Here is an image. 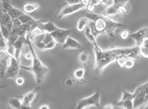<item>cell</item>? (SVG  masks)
<instances>
[{
    "instance_id": "6da1fadb",
    "label": "cell",
    "mask_w": 148,
    "mask_h": 109,
    "mask_svg": "<svg viewBox=\"0 0 148 109\" xmlns=\"http://www.w3.org/2000/svg\"><path fill=\"white\" fill-rule=\"evenodd\" d=\"M87 18L90 19V27L92 33L97 37L99 35H108L113 36L118 29L126 28V25L120 24L110 19V17L105 16L103 14H96L95 12L86 14V15Z\"/></svg>"
},
{
    "instance_id": "7a4b0ae2",
    "label": "cell",
    "mask_w": 148,
    "mask_h": 109,
    "mask_svg": "<svg viewBox=\"0 0 148 109\" xmlns=\"http://www.w3.org/2000/svg\"><path fill=\"white\" fill-rule=\"evenodd\" d=\"M93 52L95 55L94 71L95 74L97 75H99L107 66L114 63L118 58V57L109 49H103L98 44L93 46Z\"/></svg>"
},
{
    "instance_id": "3957f363",
    "label": "cell",
    "mask_w": 148,
    "mask_h": 109,
    "mask_svg": "<svg viewBox=\"0 0 148 109\" xmlns=\"http://www.w3.org/2000/svg\"><path fill=\"white\" fill-rule=\"evenodd\" d=\"M31 47H32V54H33V59H32V67L30 69V72L34 76L36 83L40 84L44 80L46 76L47 75V74L49 72V69L42 63L41 58L38 57V55L36 54L34 49V46H33V43L32 41H31Z\"/></svg>"
},
{
    "instance_id": "277c9868",
    "label": "cell",
    "mask_w": 148,
    "mask_h": 109,
    "mask_svg": "<svg viewBox=\"0 0 148 109\" xmlns=\"http://www.w3.org/2000/svg\"><path fill=\"white\" fill-rule=\"evenodd\" d=\"M100 100L101 93L99 90H97L91 96L79 100L76 108H99L100 107Z\"/></svg>"
},
{
    "instance_id": "5b68a950",
    "label": "cell",
    "mask_w": 148,
    "mask_h": 109,
    "mask_svg": "<svg viewBox=\"0 0 148 109\" xmlns=\"http://www.w3.org/2000/svg\"><path fill=\"white\" fill-rule=\"evenodd\" d=\"M147 90L148 82H147L136 88V90L133 92L134 93V99H133L134 108H145V98L147 93Z\"/></svg>"
},
{
    "instance_id": "8992f818",
    "label": "cell",
    "mask_w": 148,
    "mask_h": 109,
    "mask_svg": "<svg viewBox=\"0 0 148 109\" xmlns=\"http://www.w3.org/2000/svg\"><path fill=\"white\" fill-rule=\"evenodd\" d=\"M21 68V67L20 64V61L15 57H10L8 64H7L5 78H7V79L16 78L20 73Z\"/></svg>"
},
{
    "instance_id": "52a82bcc",
    "label": "cell",
    "mask_w": 148,
    "mask_h": 109,
    "mask_svg": "<svg viewBox=\"0 0 148 109\" xmlns=\"http://www.w3.org/2000/svg\"><path fill=\"white\" fill-rule=\"evenodd\" d=\"M84 9H86V6L82 3H75V4H67L66 6L63 7L62 10H60L59 14H58V18L61 19V18L66 17L68 15L73 14L76 12H79L81 10H84Z\"/></svg>"
},
{
    "instance_id": "ba28073f",
    "label": "cell",
    "mask_w": 148,
    "mask_h": 109,
    "mask_svg": "<svg viewBox=\"0 0 148 109\" xmlns=\"http://www.w3.org/2000/svg\"><path fill=\"white\" fill-rule=\"evenodd\" d=\"M70 33H71V30H69V29L58 28L56 31H54L53 32L50 33V34L53 36V38L54 39V41L58 44H60L62 46L66 41L67 37L69 36Z\"/></svg>"
},
{
    "instance_id": "9c48e42d",
    "label": "cell",
    "mask_w": 148,
    "mask_h": 109,
    "mask_svg": "<svg viewBox=\"0 0 148 109\" xmlns=\"http://www.w3.org/2000/svg\"><path fill=\"white\" fill-rule=\"evenodd\" d=\"M37 91H38V89H34V90L25 93L23 96L21 97L22 108H32V103L33 102V101L37 95Z\"/></svg>"
},
{
    "instance_id": "30bf717a",
    "label": "cell",
    "mask_w": 148,
    "mask_h": 109,
    "mask_svg": "<svg viewBox=\"0 0 148 109\" xmlns=\"http://www.w3.org/2000/svg\"><path fill=\"white\" fill-rule=\"evenodd\" d=\"M147 33H148V28H141L140 29L139 31H137L136 32L132 33L130 35V37L132 38L135 42H136V46H138L141 43V42L143 41V39L145 37L147 36Z\"/></svg>"
},
{
    "instance_id": "8fae6325",
    "label": "cell",
    "mask_w": 148,
    "mask_h": 109,
    "mask_svg": "<svg viewBox=\"0 0 148 109\" xmlns=\"http://www.w3.org/2000/svg\"><path fill=\"white\" fill-rule=\"evenodd\" d=\"M62 49L65 50V49H81L82 48V45L77 40H75V38L68 36L66 41L64 42V43L62 46Z\"/></svg>"
},
{
    "instance_id": "7c38bea8",
    "label": "cell",
    "mask_w": 148,
    "mask_h": 109,
    "mask_svg": "<svg viewBox=\"0 0 148 109\" xmlns=\"http://www.w3.org/2000/svg\"><path fill=\"white\" fill-rule=\"evenodd\" d=\"M26 38L27 37H24V36H20L19 39L15 42V43L14 44V49H15V53H14V57L20 60V58L21 56V53H22L24 46L26 43Z\"/></svg>"
},
{
    "instance_id": "4fadbf2b",
    "label": "cell",
    "mask_w": 148,
    "mask_h": 109,
    "mask_svg": "<svg viewBox=\"0 0 148 109\" xmlns=\"http://www.w3.org/2000/svg\"><path fill=\"white\" fill-rule=\"evenodd\" d=\"M36 24L46 33L53 32L54 31H56L58 28L57 25L52 21H37Z\"/></svg>"
},
{
    "instance_id": "5bb4252c",
    "label": "cell",
    "mask_w": 148,
    "mask_h": 109,
    "mask_svg": "<svg viewBox=\"0 0 148 109\" xmlns=\"http://www.w3.org/2000/svg\"><path fill=\"white\" fill-rule=\"evenodd\" d=\"M119 4L114 3V4H112L108 7H106V9L104 10L102 14L108 16V17H111V16H114L116 14H119Z\"/></svg>"
},
{
    "instance_id": "9a60e30c",
    "label": "cell",
    "mask_w": 148,
    "mask_h": 109,
    "mask_svg": "<svg viewBox=\"0 0 148 109\" xmlns=\"http://www.w3.org/2000/svg\"><path fill=\"white\" fill-rule=\"evenodd\" d=\"M39 8H40V6H39L38 3H32V2H28V3H25L23 5V11L25 14H32L33 12L38 10Z\"/></svg>"
},
{
    "instance_id": "2e32d148",
    "label": "cell",
    "mask_w": 148,
    "mask_h": 109,
    "mask_svg": "<svg viewBox=\"0 0 148 109\" xmlns=\"http://www.w3.org/2000/svg\"><path fill=\"white\" fill-rule=\"evenodd\" d=\"M139 53L141 57L148 58V36L145 37L139 45Z\"/></svg>"
},
{
    "instance_id": "e0dca14e",
    "label": "cell",
    "mask_w": 148,
    "mask_h": 109,
    "mask_svg": "<svg viewBox=\"0 0 148 109\" xmlns=\"http://www.w3.org/2000/svg\"><path fill=\"white\" fill-rule=\"evenodd\" d=\"M90 19L87 18L86 16H84V17H81L78 20L77 24H76V29L78 32H82V31H85L86 27L87 25H89L90 24Z\"/></svg>"
},
{
    "instance_id": "ac0fdd59",
    "label": "cell",
    "mask_w": 148,
    "mask_h": 109,
    "mask_svg": "<svg viewBox=\"0 0 148 109\" xmlns=\"http://www.w3.org/2000/svg\"><path fill=\"white\" fill-rule=\"evenodd\" d=\"M85 35H86L87 40L90 42V43H91L92 46L97 44V36L92 33L90 25H87V26L86 27V29H85Z\"/></svg>"
},
{
    "instance_id": "d6986e66",
    "label": "cell",
    "mask_w": 148,
    "mask_h": 109,
    "mask_svg": "<svg viewBox=\"0 0 148 109\" xmlns=\"http://www.w3.org/2000/svg\"><path fill=\"white\" fill-rule=\"evenodd\" d=\"M8 103L10 105V107L11 108L14 109H20L22 108V101H21V97H12V98L9 99Z\"/></svg>"
},
{
    "instance_id": "ffe728a7",
    "label": "cell",
    "mask_w": 148,
    "mask_h": 109,
    "mask_svg": "<svg viewBox=\"0 0 148 109\" xmlns=\"http://www.w3.org/2000/svg\"><path fill=\"white\" fill-rule=\"evenodd\" d=\"M116 107L123 108H134L133 100H125V101H119L118 102L114 103Z\"/></svg>"
},
{
    "instance_id": "44dd1931",
    "label": "cell",
    "mask_w": 148,
    "mask_h": 109,
    "mask_svg": "<svg viewBox=\"0 0 148 109\" xmlns=\"http://www.w3.org/2000/svg\"><path fill=\"white\" fill-rule=\"evenodd\" d=\"M19 20L21 21V24H36L37 21L33 17L29 15V14H25V13H23L19 17Z\"/></svg>"
},
{
    "instance_id": "7402d4cb",
    "label": "cell",
    "mask_w": 148,
    "mask_h": 109,
    "mask_svg": "<svg viewBox=\"0 0 148 109\" xmlns=\"http://www.w3.org/2000/svg\"><path fill=\"white\" fill-rule=\"evenodd\" d=\"M90 58H91V56H90L89 53L87 51H84V52L80 53L79 56H78V60L82 64H85L88 63Z\"/></svg>"
},
{
    "instance_id": "603a6c76",
    "label": "cell",
    "mask_w": 148,
    "mask_h": 109,
    "mask_svg": "<svg viewBox=\"0 0 148 109\" xmlns=\"http://www.w3.org/2000/svg\"><path fill=\"white\" fill-rule=\"evenodd\" d=\"M23 13H24V11H21V10H19V9H17L15 7H13V6H12L11 9L10 10V11L8 12V14L10 15V17H11L12 19H17V18H19Z\"/></svg>"
},
{
    "instance_id": "cb8c5ba5",
    "label": "cell",
    "mask_w": 148,
    "mask_h": 109,
    "mask_svg": "<svg viewBox=\"0 0 148 109\" xmlns=\"http://www.w3.org/2000/svg\"><path fill=\"white\" fill-rule=\"evenodd\" d=\"M85 73H86V70L84 68H79L74 71V77L77 80H83L85 77Z\"/></svg>"
},
{
    "instance_id": "d4e9b609",
    "label": "cell",
    "mask_w": 148,
    "mask_h": 109,
    "mask_svg": "<svg viewBox=\"0 0 148 109\" xmlns=\"http://www.w3.org/2000/svg\"><path fill=\"white\" fill-rule=\"evenodd\" d=\"M1 5H2L3 13H8L12 8V5L8 0H1Z\"/></svg>"
},
{
    "instance_id": "484cf974",
    "label": "cell",
    "mask_w": 148,
    "mask_h": 109,
    "mask_svg": "<svg viewBox=\"0 0 148 109\" xmlns=\"http://www.w3.org/2000/svg\"><path fill=\"white\" fill-rule=\"evenodd\" d=\"M10 20H12V18L10 17V15L8 13H3L0 16V25H5L8 21H10Z\"/></svg>"
},
{
    "instance_id": "4316f807",
    "label": "cell",
    "mask_w": 148,
    "mask_h": 109,
    "mask_svg": "<svg viewBox=\"0 0 148 109\" xmlns=\"http://www.w3.org/2000/svg\"><path fill=\"white\" fill-rule=\"evenodd\" d=\"M6 53L10 55V57H14V53H15V49H14V46L13 44L8 43L6 49H5Z\"/></svg>"
},
{
    "instance_id": "83f0119b",
    "label": "cell",
    "mask_w": 148,
    "mask_h": 109,
    "mask_svg": "<svg viewBox=\"0 0 148 109\" xmlns=\"http://www.w3.org/2000/svg\"><path fill=\"white\" fill-rule=\"evenodd\" d=\"M135 65V58L128 57L125 59V68L126 69H131L133 66Z\"/></svg>"
},
{
    "instance_id": "f1b7e54d",
    "label": "cell",
    "mask_w": 148,
    "mask_h": 109,
    "mask_svg": "<svg viewBox=\"0 0 148 109\" xmlns=\"http://www.w3.org/2000/svg\"><path fill=\"white\" fill-rule=\"evenodd\" d=\"M134 99V93L129 92L124 90L122 93V98L120 101H125V100H133Z\"/></svg>"
},
{
    "instance_id": "f546056e",
    "label": "cell",
    "mask_w": 148,
    "mask_h": 109,
    "mask_svg": "<svg viewBox=\"0 0 148 109\" xmlns=\"http://www.w3.org/2000/svg\"><path fill=\"white\" fill-rule=\"evenodd\" d=\"M0 26H1L2 36H3V38H4L5 40H8L9 36H10V32L6 28V26H5V25H0Z\"/></svg>"
},
{
    "instance_id": "4dcf8cb0",
    "label": "cell",
    "mask_w": 148,
    "mask_h": 109,
    "mask_svg": "<svg viewBox=\"0 0 148 109\" xmlns=\"http://www.w3.org/2000/svg\"><path fill=\"white\" fill-rule=\"evenodd\" d=\"M119 36H120L121 39L126 40V39H128V38L130 37V32H129L126 28H124V29H122V30L119 32Z\"/></svg>"
},
{
    "instance_id": "1f68e13d",
    "label": "cell",
    "mask_w": 148,
    "mask_h": 109,
    "mask_svg": "<svg viewBox=\"0 0 148 109\" xmlns=\"http://www.w3.org/2000/svg\"><path fill=\"white\" fill-rule=\"evenodd\" d=\"M19 37H20L19 35H17V34H11V33H10V36H9L7 42L14 45V44L15 43V42L19 39Z\"/></svg>"
},
{
    "instance_id": "d6a6232c",
    "label": "cell",
    "mask_w": 148,
    "mask_h": 109,
    "mask_svg": "<svg viewBox=\"0 0 148 109\" xmlns=\"http://www.w3.org/2000/svg\"><path fill=\"white\" fill-rule=\"evenodd\" d=\"M6 69H7V64L0 63V79L1 78H5Z\"/></svg>"
},
{
    "instance_id": "836d02e7",
    "label": "cell",
    "mask_w": 148,
    "mask_h": 109,
    "mask_svg": "<svg viewBox=\"0 0 148 109\" xmlns=\"http://www.w3.org/2000/svg\"><path fill=\"white\" fill-rule=\"evenodd\" d=\"M100 5H103L105 7H108L114 3V0H97Z\"/></svg>"
},
{
    "instance_id": "e575fe53",
    "label": "cell",
    "mask_w": 148,
    "mask_h": 109,
    "mask_svg": "<svg viewBox=\"0 0 148 109\" xmlns=\"http://www.w3.org/2000/svg\"><path fill=\"white\" fill-rule=\"evenodd\" d=\"M127 57H119L117 58L116 62L118 64V65L121 68H125V59Z\"/></svg>"
},
{
    "instance_id": "d590c367",
    "label": "cell",
    "mask_w": 148,
    "mask_h": 109,
    "mask_svg": "<svg viewBox=\"0 0 148 109\" xmlns=\"http://www.w3.org/2000/svg\"><path fill=\"white\" fill-rule=\"evenodd\" d=\"M57 43L54 41V40H53V41H51L50 43H48L47 44H46L45 47H44V50H51V49H53V48H54L55 47H56V45H57Z\"/></svg>"
},
{
    "instance_id": "8d00e7d4",
    "label": "cell",
    "mask_w": 148,
    "mask_h": 109,
    "mask_svg": "<svg viewBox=\"0 0 148 109\" xmlns=\"http://www.w3.org/2000/svg\"><path fill=\"white\" fill-rule=\"evenodd\" d=\"M87 12H90V13H92V12H95V9H96V5L93 4L92 3H90L86 7Z\"/></svg>"
},
{
    "instance_id": "74e56055",
    "label": "cell",
    "mask_w": 148,
    "mask_h": 109,
    "mask_svg": "<svg viewBox=\"0 0 148 109\" xmlns=\"http://www.w3.org/2000/svg\"><path fill=\"white\" fill-rule=\"evenodd\" d=\"M15 83L18 86H22V85H24V83H25V79L23 77L17 76L15 78Z\"/></svg>"
},
{
    "instance_id": "f35d334b",
    "label": "cell",
    "mask_w": 148,
    "mask_h": 109,
    "mask_svg": "<svg viewBox=\"0 0 148 109\" xmlns=\"http://www.w3.org/2000/svg\"><path fill=\"white\" fill-rule=\"evenodd\" d=\"M12 21H13V24H14V28H18L21 25V22L19 20V18H17V19H12Z\"/></svg>"
},
{
    "instance_id": "ab89813d",
    "label": "cell",
    "mask_w": 148,
    "mask_h": 109,
    "mask_svg": "<svg viewBox=\"0 0 148 109\" xmlns=\"http://www.w3.org/2000/svg\"><path fill=\"white\" fill-rule=\"evenodd\" d=\"M5 26H6V28L10 31V32H11L12 29L14 28V24H13V21L10 20V21H8L5 25H4Z\"/></svg>"
},
{
    "instance_id": "60d3db41",
    "label": "cell",
    "mask_w": 148,
    "mask_h": 109,
    "mask_svg": "<svg viewBox=\"0 0 148 109\" xmlns=\"http://www.w3.org/2000/svg\"><path fill=\"white\" fill-rule=\"evenodd\" d=\"M82 0H65V2L68 4H75V3H80Z\"/></svg>"
},
{
    "instance_id": "b9f144b4",
    "label": "cell",
    "mask_w": 148,
    "mask_h": 109,
    "mask_svg": "<svg viewBox=\"0 0 148 109\" xmlns=\"http://www.w3.org/2000/svg\"><path fill=\"white\" fill-rule=\"evenodd\" d=\"M128 2L129 0H114V3L118 4H125V3H128Z\"/></svg>"
},
{
    "instance_id": "7bdbcfd3",
    "label": "cell",
    "mask_w": 148,
    "mask_h": 109,
    "mask_svg": "<svg viewBox=\"0 0 148 109\" xmlns=\"http://www.w3.org/2000/svg\"><path fill=\"white\" fill-rule=\"evenodd\" d=\"M115 108V105H114V103H108V104H106L104 107H103V108L104 109H113Z\"/></svg>"
},
{
    "instance_id": "ee69618b",
    "label": "cell",
    "mask_w": 148,
    "mask_h": 109,
    "mask_svg": "<svg viewBox=\"0 0 148 109\" xmlns=\"http://www.w3.org/2000/svg\"><path fill=\"white\" fill-rule=\"evenodd\" d=\"M72 84H73V80H72V79L69 78V79L66 80V81H65V85H66L67 86H72Z\"/></svg>"
},
{
    "instance_id": "f6af8a7d",
    "label": "cell",
    "mask_w": 148,
    "mask_h": 109,
    "mask_svg": "<svg viewBox=\"0 0 148 109\" xmlns=\"http://www.w3.org/2000/svg\"><path fill=\"white\" fill-rule=\"evenodd\" d=\"M39 108L40 109H49V108H51V106H50V105H47V104H45V105H42L41 107H39Z\"/></svg>"
},
{
    "instance_id": "bcb514c9",
    "label": "cell",
    "mask_w": 148,
    "mask_h": 109,
    "mask_svg": "<svg viewBox=\"0 0 148 109\" xmlns=\"http://www.w3.org/2000/svg\"><path fill=\"white\" fill-rule=\"evenodd\" d=\"M81 3H82L86 7V6L91 3V1H90V0H82V1H81Z\"/></svg>"
},
{
    "instance_id": "7dc6e473",
    "label": "cell",
    "mask_w": 148,
    "mask_h": 109,
    "mask_svg": "<svg viewBox=\"0 0 148 109\" xmlns=\"http://www.w3.org/2000/svg\"><path fill=\"white\" fill-rule=\"evenodd\" d=\"M3 14V10H2V5H1V0H0V16Z\"/></svg>"
},
{
    "instance_id": "c3c4849f",
    "label": "cell",
    "mask_w": 148,
    "mask_h": 109,
    "mask_svg": "<svg viewBox=\"0 0 148 109\" xmlns=\"http://www.w3.org/2000/svg\"><path fill=\"white\" fill-rule=\"evenodd\" d=\"M147 36H148V33H147Z\"/></svg>"
}]
</instances>
